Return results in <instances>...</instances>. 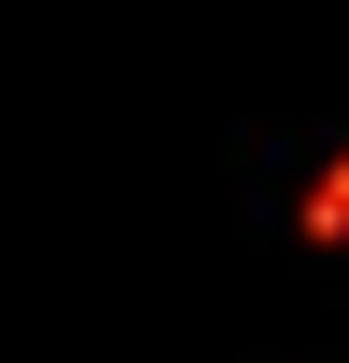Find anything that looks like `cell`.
<instances>
[{
	"mask_svg": "<svg viewBox=\"0 0 349 363\" xmlns=\"http://www.w3.org/2000/svg\"><path fill=\"white\" fill-rule=\"evenodd\" d=\"M294 224H307V252H349V140L307 168V196H294Z\"/></svg>",
	"mask_w": 349,
	"mask_h": 363,
	"instance_id": "1",
	"label": "cell"
}]
</instances>
